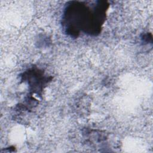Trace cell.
<instances>
[{"label": "cell", "instance_id": "6da1fadb", "mask_svg": "<svg viewBox=\"0 0 153 153\" xmlns=\"http://www.w3.org/2000/svg\"><path fill=\"white\" fill-rule=\"evenodd\" d=\"M67 5L63 22L68 34L76 37L81 29L93 35L100 32L108 8L106 1H96L91 8L84 2L71 1Z\"/></svg>", "mask_w": 153, "mask_h": 153}]
</instances>
